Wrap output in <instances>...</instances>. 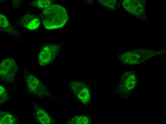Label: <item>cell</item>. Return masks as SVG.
I'll return each instance as SVG.
<instances>
[{"label": "cell", "instance_id": "16", "mask_svg": "<svg viewBox=\"0 0 166 124\" xmlns=\"http://www.w3.org/2000/svg\"><path fill=\"white\" fill-rule=\"evenodd\" d=\"M0 27L2 28L6 27L10 25L6 17L1 13L0 14Z\"/></svg>", "mask_w": 166, "mask_h": 124}, {"label": "cell", "instance_id": "9", "mask_svg": "<svg viewBox=\"0 0 166 124\" xmlns=\"http://www.w3.org/2000/svg\"><path fill=\"white\" fill-rule=\"evenodd\" d=\"M123 6L129 13L136 15L141 13L143 9L142 4L136 0H125L123 2Z\"/></svg>", "mask_w": 166, "mask_h": 124}, {"label": "cell", "instance_id": "4", "mask_svg": "<svg viewBox=\"0 0 166 124\" xmlns=\"http://www.w3.org/2000/svg\"><path fill=\"white\" fill-rule=\"evenodd\" d=\"M17 65L12 58H8L2 61L0 64V78L6 82H11L15 79Z\"/></svg>", "mask_w": 166, "mask_h": 124}, {"label": "cell", "instance_id": "11", "mask_svg": "<svg viewBox=\"0 0 166 124\" xmlns=\"http://www.w3.org/2000/svg\"><path fill=\"white\" fill-rule=\"evenodd\" d=\"M17 123L16 119L12 115L5 112H0V124H14Z\"/></svg>", "mask_w": 166, "mask_h": 124}, {"label": "cell", "instance_id": "8", "mask_svg": "<svg viewBox=\"0 0 166 124\" xmlns=\"http://www.w3.org/2000/svg\"><path fill=\"white\" fill-rule=\"evenodd\" d=\"M20 22L23 26L31 30L36 29L40 24V21L37 17L34 15L29 14L23 16Z\"/></svg>", "mask_w": 166, "mask_h": 124}, {"label": "cell", "instance_id": "12", "mask_svg": "<svg viewBox=\"0 0 166 124\" xmlns=\"http://www.w3.org/2000/svg\"><path fill=\"white\" fill-rule=\"evenodd\" d=\"M91 123L90 119L85 115H78L71 119L67 123L69 124H89Z\"/></svg>", "mask_w": 166, "mask_h": 124}, {"label": "cell", "instance_id": "10", "mask_svg": "<svg viewBox=\"0 0 166 124\" xmlns=\"http://www.w3.org/2000/svg\"><path fill=\"white\" fill-rule=\"evenodd\" d=\"M34 110L36 119L40 123L42 124H54V122L51 117L43 109L35 105Z\"/></svg>", "mask_w": 166, "mask_h": 124}, {"label": "cell", "instance_id": "3", "mask_svg": "<svg viewBox=\"0 0 166 124\" xmlns=\"http://www.w3.org/2000/svg\"><path fill=\"white\" fill-rule=\"evenodd\" d=\"M137 83L136 76L134 72H125L122 75L119 84L120 93L124 96H128L134 90Z\"/></svg>", "mask_w": 166, "mask_h": 124}, {"label": "cell", "instance_id": "15", "mask_svg": "<svg viewBox=\"0 0 166 124\" xmlns=\"http://www.w3.org/2000/svg\"><path fill=\"white\" fill-rule=\"evenodd\" d=\"M8 99V95L5 88L2 86H0V102L3 103L7 101Z\"/></svg>", "mask_w": 166, "mask_h": 124}, {"label": "cell", "instance_id": "13", "mask_svg": "<svg viewBox=\"0 0 166 124\" xmlns=\"http://www.w3.org/2000/svg\"><path fill=\"white\" fill-rule=\"evenodd\" d=\"M33 5L40 8H46L51 4L49 0H37L34 1L32 3Z\"/></svg>", "mask_w": 166, "mask_h": 124}, {"label": "cell", "instance_id": "6", "mask_svg": "<svg viewBox=\"0 0 166 124\" xmlns=\"http://www.w3.org/2000/svg\"><path fill=\"white\" fill-rule=\"evenodd\" d=\"M69 85L72 91L83 104H86L89 103L90 94L89 89L85 84L75 81L70 82Z\"/></svg>", "mask_w": 166, "mask_h": 124}, {"label": "cell", "instance_id": "2", "mask_svg": "<svg viewBox=\"0 0 166 124\" xmlns=\"http://www.w3.org/2000/svg\"><path fill=\"white\" fill-rule=\"evenodd\" d=\"M140 51H134L124 52L119 56V59L123 63L128 65L140 64L150 58L153 54L146 51L141 52Z\"/></svg>", "mask_w": 166, "mask_h": 124}, {"label": "cell", "instance_id": "14", "mask_svg": "<svg viewBox=\"0 0 166 124\" xmlns=\"http://www.w3.org/2000/svg\"><path fill=\"white\" fill-rule=\"evenodd\" d=\"M99 1L103 6L110 9H113L116 3L115 0H101Z\"/></svg>", "mask_w": 166, "mask_h": 124}, {"label": "cell", "instance_id": "5", "mask_svg": "<svg viewBox=\"0 0 166 124\" xmlns=\"http://www.w3.org/2000/svg\"><path fill=\"white\" fill-rule=\"evenodd\" d=\"M28 89L31 93L40 96H49L45 87L40 80L33 75L29 74L25 76Z\"/></svg>", "mask_w": 166, "mask_h": 124}, {"label": "cell", "instance_id": "1", "mask_svg": "<svg viewBox=\"0 0 166 124\" xmlns=\"http://www.w3.org/2000/svg\"><path fill=\"white\" fill-rule=\"evenodd\" d=\"M68 16L64 8L59 5H51L44 9L42 19L45 28L52 30L61 28L67 22Z\"/></svg>", "mask_w": 166, "mask_h": 124}, {"label": "cell", "instance_id": "7", "mask_svg": "<svg viewBox=\"0 0 166 124\" xmlns=\"http://www.w3.org/2000/svg\"><path fill=\"white\" fill-rule=\"evenodd\" d=\"M59 47L57 46L50 45L42 49L38 57V62L41 65H45L51 63L58 54Z\"/></svg>", "mask_w": 166, "mask_h": 124}]
</instances>
